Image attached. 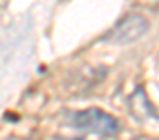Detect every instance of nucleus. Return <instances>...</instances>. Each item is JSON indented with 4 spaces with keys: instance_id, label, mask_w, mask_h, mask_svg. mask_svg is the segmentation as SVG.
I'll return each instance as SVG.
<instances>
[{
    "instance_id": "7ed1b4c3",
    "label": "nucleus",
    "mask_w": 159,
    "mask_h": 140,
    "mask_svg": "<svg viewBox=\"0 0 159 140\" xmlns=\"http://www.w3.org/2000/svg\"><path fill=\"white\" fill-rule=\"evenodd\" d=\"M133 140H159V138H146V136H139V138H133Z\"/></svg>"
},
{
    "instance_id": "f03ea898",
    "label": "nucleus",
    "mask_w": 159,
    "mask_h": 140,
    "mask_svg": "<svg viewBox=\"0 0 159 140\" xmlns=\"http://www.w3.org/2000/svg\"><path fill=\"white\" fill-rule=\"evenodd\" d=\"M148 32V21L142 15H125L122 21L116 23V26L109 32L107 39L118 45H127L133 43L137 39H140L144 34Z\"/></svg>"
},
{
    "instance_id": "20e7f679",
    "label": "nucleus",
    "mask_w": 159,
    "mask_h": 140,
    "mask_svg": "<svg viewBox=\"0 0 159 140\" xmlns=\"http://www.w3.org/2000/svg\"><path fill=\"white\" fill-rule=\"evenodd\" d=\"M71 140H83V138H71Z\"/></svg>"
},
{
    "instance_id": "f257e3e1",
    "label": "nucleus",
    "mask_w": 159,
    "mask_h": 140,
    "mask_svg": "<svg viewBox=\"0 0 159 140\" xmlns=\"http://www.w3.org/2000/svg\"><path fill=\"white\" fill-rule=\"evenodd\" d=\"M69 123L75 129H81L86 133H96L105 138L114 136L120 131V121L114 116H111L109 112L99 110V108H86V110L73 112Z\"/></svg>"
}]
</instances>
